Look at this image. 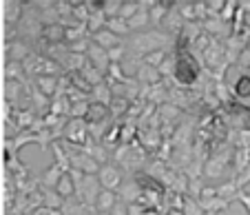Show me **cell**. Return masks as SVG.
<instances>
[{
    "label": "cell",
    "mask_w": 250,
    "mask_h": 215,
    "mask_svg": "<svg viewBox=\"0 0 250 215\" xmlns=\"http://www.w3.org/2000/svg\"><path fill=\"white\" fill-rule=\"evenodd\" d=\"M137 182H140V187L144 189H153V191H157V193H162L164 189H162V184H155V180H151L148 175H137Z\"/></svg>",
    "instance_id": "obj_3"
},
{
    "label": "cell",
    "mask_w": 250,
    "mask_h": 215,
    "mask_svg": "<svg viewBox=\"0 0 250 215\" xmlns=\"http://www.w3.org/2000/svg\"><path fill=\"white\" fill-rule=\"evenodd\" d=\"M144 215H160V211H155V209H148V211H144Z\"/></svg>",
    "instance_id": "obj_4"
},
{
    "label": "cell",
    "mask_w": 250,
    "mask_h": 215,
    "mask_svg": "<svg viewBox=\"0 0 250 215\" xmlns=\"http://www.w3.org/2000/svg\"><path fill=\"white\" fill-rule=\"evenodd\" d=\"M248 111H250V109H248ZM248 127H250V120H248Z\"/></svg>",
    "instance_id": "obj_5"
},
{
    "label": "cell",
    "mask_w": 250,
    "mask_h": 215,
    "mask_svg": "<svg viewBox=\"0 0 250 215\" xmlns=\"http://www.w3.org/2000/svg\"><path fill=\"white\" fill-rule=\"evenodd\" d=\"M235 93H237L239 98H248V96H250V78H248V76L239 78V82L235 85Z\"/></svg>",
    "instance_id": "obj_2"
},
{
    "label": "cell",
    "mask_w": 250,
    "mask_h": 215,
    "mask_svg": "<svg viewBox=\"0 0 250 215\" xmlns=\"http://www.w3.org/2000/svg\"><path fill=\"white\" fill-rule=\"evenodd\" d=\"M199 76V67L195 63V58L186 51V47H182V51H177V63H175V78L182 85H193Z\"/></svg>",
    "instance_id": "obj_1"
}]
</instances>
